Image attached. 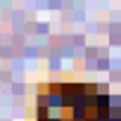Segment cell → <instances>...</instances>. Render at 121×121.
Listing matches in <instances>:
<instances>
[{"label":"cell","instance_id":"6da1fadb","mask_svg":"<svg viewBox=\"0 0 121 121\" xmlns=\"http://www.w3.org/2000/svg\"><path fill=\"white\" fill-rule=\"evenodd\" d=\"M36 121H119V116L109 97L90 83H52L38 90Z\"/></svg>","mask_w":121,"mask_h":121}]
</instances>
